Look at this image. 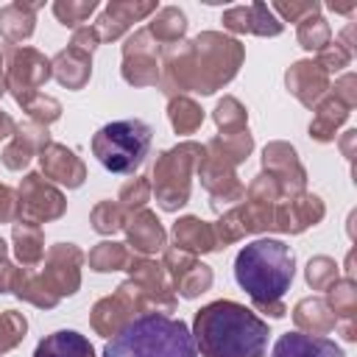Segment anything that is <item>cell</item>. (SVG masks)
I'll return each instance as SVG.
<instances>
[{
    "mask_svg": "<svg viewBox=\"0 0 357 357\" xmlns=\"http://www.w3.org/2000/svg\"><path fill=\"white\" fill-rule=\"evenodd\" d=\"M268 324L245 304L220 298L195 312L192 340L201 357H265Z\"/></svg>",
    "mask_w": 357,
    "mask_h": 357,
    "instance_id": "obj_1",
    "label": "cell"
},
{
    "mask_svg": "<svg viewBox=\"0 0 357 357\" xmlns=\"http://www.w3.org/2000/svg\"><path fill=\"white\" fill-rule=\"evenodd\" d=\"M293 273H296V257L290 245H284L282 240H271V237L243 245L234 259L237 284L251 296L257 310L273 318H282L287 312L282 304V296L290 287Z\"/></svg>",
    "mask_w": 357,
    "mask_h": 357,
    "instance_id": "obj_2",
    "label": "cell"
},
{
    "mask_svg": "<svg viewBox=\"0 0 357 357\" xmlns=\"http://www.w3.org/2000/svg\"><path fill=\"white\" fill-rule=\"evenodd\" d=\"M103 357H198V349L181 318L142 312L106 340Z\"/></svg>",
    "mask_w": 357,
    "mask_h": 357,
    "instance_id": "obj_3",
    "label": "cell"
},
{
    "mask_svg": "<svg viewBox=\"0 0 357 357\" xmlns=\"http://www.w3.org/2000/svg\"><path fill=\"white\" fill-rule=\"evenodd\" d=\"M192 89L212 95L229 84L243 64V45L218 31H204L192 42Z\"/></svg>",
    "mask_w": 357,
    "mask_h": 357,
    "instance_id": "obj_4",
    "label": "cell"
},
{
    "mask_svg": "<svg viewBox=\"0 0 357 357\" xmlns=\"http://www.w3.org/2000/svg\"><path fill=\"white\" fill-rule=\"evenodd\" d=\"M151 126L139 117L103 126L92 137V153L112 173H134L151 148Z\"/></svg>",
    "mask_w": 357,
    "mask_h": 357,
    "instance_id": "obj_5",
    "label": "cell"
},
{
    "mask_svg": "<svg viewBox=\"0 0 357 357\" xmlns=\"http://www.w3.org/2000/svg\"><path fill=\"white\" fill-rule=\"evenodd\" d=\"M201 153H204V148L198 142H181L156 159L151 190L156 192V204L165 212H176L178 206L187 204L190 184H192L190 178H192V170H195Z\"/></svg>",
    "mask_w": 357,
    "mask_h": 357,
    "instance_id": "obj_6",
    "label": "cell"
},
{
    "mask_svg": "<svg viewBox=\"0 0 357 357\" xmlns=\"http://www.w3.org/2000/svg\"><path fill=\"white\" fill-rule=\"evenodd\" d=\"M148 312V301L142 296V290L128 279L123 282L112 296L100 298L95 307H92V326L98 335L103 337H112L117 335L131 318Z\"/></svg>",
    "mask_w": 357,
    "mask_h": 357,
    "instance_id": "obj_7",
    "label": "cell"
},
{
    "mask_svg": "<svg viewBox=\"0 0 357 357\" xmlns=\"http://www.w3.org/2000/svg\"><path fill=\"white\" fill-rule=\"evenodd\" d=\"M53 75L50 61L33 47H11L8 50V70H6V89H11L14 100L25 106L39 86Z\"/></svg>",
    "mask_w": 357,
    "mask_h": 357,
    "instance_id": "obj_8",
    "label": "cell"
},
{
    "mask_svg": "<svg viewBox=\"0 0 357 357\" xmlns=\"http://www.w3.org/2000/svg\"><path fill=\"white\" fill-rule=\"evenodd\" d=\"M17 195H20L22 218L33 220V223H47V220L61 218L64 206H67L61 190H56L47 178H42V173H28L22 178Z\"/></svg>",
    "mask_w": 357,
    "mask_h": 357,
    "instance_id": "obj_9",
    "label": "cell"
},
{
    "mask_svg": "<svg viewBox=\"0 0 357 357\" xmlns=\"http://www.w3.org/2000/svg\"><path fill=\"white\" fill-rule=\"evenodd\" d=\"M162 268L170 279V287L181 298H195L212 287V268L198 262L192 254H187L181 248H167Z\"/></svg>",
    "mask_w": 357,
    "mask_h": 357,
    "instance_id": "obj_10",
    "label": "cell"
},
{
    "mask_svg": "<svg viewBox=\"0 0 357 357\" xmlns=\"http://www.w3.org/2000/svg\"><path fill=\"white\" fill-rule=\"evenodd\" d=\"M159 45L148 33V28L128 36L123 45V78L131 86H153L159 81V61H156Z\"/></svg>",
    "mask_w": 357,
    "mask_h": 357,
    "instance_id": "obj_11",
    "label": "cell"
},
{
    "mask_svg": "<svg viewBox=\"0 0 357 357\" xmlns=\"http://www.w3.org/2000/svg\"><path fill=\"white\" fill-rule=\"evenodd\" d=\"M126 271L131 273V282L142 290L145 301H148V312H173L176 307V296L170 287V279L165 273L162 265H156L148 257H137L131 254Z\"/></svg>",
    "mask_w": 357,
    "mask_h": 357,
    "instance_id": "obj_12",
    "label": "cell"
},
{
    "mask_svg": "<svg viewBox=\"0 0 357 357\" xmlns=\"http://www.w3.org/2000/svg\"><path fill=\"white\" fill-rule=\"evenodd\" d=\"M262 167L265 173L276 181L279 192H282V201L284 198H296L304 192V184H307V173L298 162V153L293 145L287 142H271L265 145L262 151Z\"/></svg>",
    "mask_w": 357,
    "mask_h": 357,
    "instance_id": "obj_13",
    "label": "cell"
},
{
    "mask_svg": "<svg viewBox=\"0 0 357 357\" xmlns=\"http://www.w3.org/2000/svg\"><path fill=\"white\" fill-rule=\"evenodd\" d=\"M81 265H84V251L73 243H56L45 254V268L42 279L50 284V290L61 296H73L81 284Z\"/></svg>",
    "mask_w": 357,
    "mask_h": 357,
    "instance_id": "obj_14",
    "label": "cell"
},
{
    "mask_svg": "<svg viewBox=\"0 0 357 357\" xmlns=\"http://www.w3.org/2000/svg\"><path fill=\"white\" fill-rule=\"evenodd\" d=\"M324 201L318 195L301 192L296 198H284L273 206V229L284 234H301L304 229L315 226L324 218Z\"/></svg>",
    "mask_w": 357,
    "mask_h": 357,
    "instance_id": "obj_15",
    "label": "cell"
},
{
    "mask_svg": "<svg viewBox=\"0 0 357 357\" xmlns=\"http://www.w3.org/2000/svg\"><path fill=\"white\" fill-rule=\"evenodd\" d=\"M284 84H287L290 95H296L298 103H304L307 109H315L318 100H324V95L329 92V75L310 59L296 61L284 73Z\"/></svg>",
    "mask_w": 357,
    "mask_h": 357,
    "instance_id": "obj_16",
    "label": "cell"
},
{
    "mask_svg": "<svg viewBox=\"0 0 357 357\" xmlns=\"http://www.w3.org/2000/svg\"><path fill=\"white\" fill-rule=\"evenodd\" d=\"M223 25L234 33H257V36H279L284 31V25L273 17V11L265 3L231 6L223 14Z\"/></svg>",
    "mask_w": 357,
    "mask_h": 357,
    "instance_id": "obj_17",
    "label": "cell"
},
{
    "mask_svg": "<svg viewBox=\"0 0 357 357\" xmlns=\"http://www.w3.org/2000/svg\"><path fill=\"white\" fill-rule=\"evenodd\" d=\"M39 165H42L45 178H50V181H56V184H64V187H70V190L81 187L84 178H86L84 162H81L70 148H64V145H59V142H50V145L39 153Z\"/></svg>",
    "mask_w": 357,
    "mask_h": 357,
    "instance_id": "obj_18",
    "label": "cell"
},
{
    "mask_svg": "<svg viewBox=\"0 0 357 357\" xmlns=\"http://www.w3.org/2000/svg\"><path fill=\"white\" fill-rule=\"evenodd\" d=\"M50 145V137H47V128L39 126V123H22L14 128L11 134V142L6 145L3 151V162L8 170H22L36 153H42L45 148Z\"/></svg>",
    "mask_w": 357,
    "mask_h": 357,
    "instance_id": "obj_19",
    "label": "cell"
},
{
    "mask_svg": "<svg viewBox=\"0 0 357 357\" xmlns=\"http://www.w3.org/2000/svg\"><path fill=\"white\" fill-rule=\"evenodd\" d=\"M153 11H156V3H109L92 28L98 31L100 42H112V39H120L134 22H139Z\"/></svg>",
    "mask_w": 357,
    "mask_h": 357,
    "instance_id": "obj_20",
    "label": "cell"
},
{
    "mask_svg": "<svg viewBox=\"0 0 357 357\" xmlns=\"http://www.w3.org/2000/svg\"><path fill=\"white\" fill-rule=\"evenodd\" d=\"M126 234H128V245L139 254V257H148V254H156V251H165V229L159 223V218L151 212V209H139L134 215H128L126 220Z\"/></svg>",
    "mask_w": 357,
    "mask_h": 357,
    "instance_id": "obj_21",
    "label": "cell"
},
{
    "mask_svg": "<svg viewBox=\"0 0 357 357\" xmlns=\"http://www.w3.org/2000/svg\"><path fill=\"white\" fill-rule=\"evenodd\" d=\"M271 357H346L343 349L321 335H304V332H287L276 340Z\"/></svg>",
    "mask_w": 357,
    "mask_h": 357,
    "instance_id": "obj_22",
    "label": "cell"
},
{
    "mask_svg": "<svg viewBox=\"0 0 357 357\" xmlns=\"http://www.w3.org/2000/svg\"><path fill=\"white\" fill-rule=\"evenodd\" d=\"M326 304L337 321L340 335L351 343L357 337L354 332V315H357V290H354V279H337L329 290H326Z\"/></svg>",
    "mask_w": 357,
    "mask_h": 357,
    "instance_id": "obj_23",
    "label": "cell"
},
{
    "mask_svg": "<svg viewBox=\"0 0 357 357\" xmlns=\"http://www.w3.org/2000/svg\"><path fill=\"white\" fill-rule=\"evenodd\" d=\"M173 240H176V248L187 251V254H209V251H218V240H215V229L212 223L201 220V218H181L176 220L173 226Z\"/></svg>",
    "mask_w": 357,
    "mask_h": 357,
    "instance_id": "obj_24",
    "label": "cell"
},
{
    "mask_svg": "<svg viewBox=\"0 0 357 357\" xmlns=\"http://www.w3.org/2000/svg\"><path fill=\"white\" fill-rule=\"evenodd\" d=\"M50 67H53V75H56V81H59L61 86H67V89H81V86L89 81V75H92V56L70 45L67 50H61V53L50 61Z\"/></svg>",
    "mask_w": 357,
    "mask_h": 357,
    "instance_id": "obj_25",
    "label": "cell"
},
{
    "mask_svg": "<svg viewBox=\"0 0 357 357\" xmlns=\"http://www.w3.org/2000/svg\"><path fill=\"white\" fill-rule=\"evenodd\" d=\"M293 321H296V332H304V335H326L337 326L326 298H318V296H310V298H301L296 307H293Z\"/></svg>",
    "mask_w": 357,
    "mask_h": 357,
    "instance_id": "obj_26",
    "label": "cell"
},
{
    "mask_svg": "<svg viewBox=\"0 0 357 357\" xmlns=\"http://www.w3.org/2000/svg\"><path fill=\"white\" fill-rule=\"evenodd\" d=\"M42 8V3H11L6 8H0V36L17 47V42L28 39L33 33V22H36V11Z\"/></svg>",
    "mask_w": 357,
    "mask_h": 357,
    "instance_id": "obj_27",
    "label": "cell"
},
{
    "mask_svg": "<svg viewBox=\"0 0 357 357\" xmlns=\"http://www.w3.org/2000/svg\"><path fill=\"white\" fill-rule=\"evenodd\" d=\"M33 357H95V349L84 335L73 329H59L36 343Z\"/></svg>",
    "mask_w": 357,
    "mask_h": 357,
    "instance_id": "obj_28",
    "label": "cell"
},
{
    "mask_svg": "<svg viewBox=\"0 0 357 357\" xmlns=\"http://www.w3.org/2000/svg\"><path fill=\"white\" fill-rule=\"evenodd\" d=\"M11 240H14V254L22 262V268H33L45 259V234L39 223L20 218L11 229Z\"/></svg>",
    "mask_w": 357,
    "mask_h": 357,
    "instance_id": "obj_29",
    "label": "cell"
},
{
    "mask_svg": "<svg viewBox=\"0 0 357 357\" xmlns=\"http://www.w3.org/2000/svg\"><path fill=\"white\" fill-rule=\"evenodd\" d=\"M349 112H351V109H346L337 98L326 95V98L318 100V106H315V117H312V123H310V137H315L318 142H332V139H335V131L346 123Z\"/></svg>",
    "mask_w": 357,
    "mask_h": 357,
    "instance_id": "obj_30",
    "label": "cell"
},
{
    "mask_svg": "<svg viewBox=\"0 0 357 357\" xmlns=\"http://www.w3.org/2000/svg\"><path fill=\"white\" fill-rule=\"evenodd\" d=\"M251 148H254V137L248 134V128H243V131H234V134H218L212 142H206L204 151L209 156H215V159L237 167L251 153Z\"/></svg>",
    "mask_w": 357,
    "mask_h": 357,
    "instance_id": "obj_31",
    "label": "cell"
},
{
    "mask_svg": "<svg viewBox=\"0 0 357 357\" xmlns=\"http://www.w3.org/2000/svg\"><path fill=\"white\" fill-rule=\"evenodd\" d=\"M187 31V17L176 6H165L156 11V17L148 25V33L156 39V45H176Z\"/></svg>",
    "mask_w": 357,
    "mask_h": 357,
    "instance_id": "obj_32",
    "label": "cell"
},
{
    "mask_svg": "<svg viewBox=\"0 0 357 357\" xmlns=\"http://www.w3.org/2000/svg\"><path fill=\"white\" fill-rule=\"evenodd\" d=\"M167 117H170V126H173L176 134H195V131L201 128V123H204L201 106H198L192 98H187V95L170 98V103H167Z\"/></svg>",
    "mask_w": 357,
    "mask_h": 357,
    "instance_id": "obj_33",
    "label": "cell"
},
{
    "mask_svg": "<svg viewBox=\"0 0 357 357\" xmlns=\"http://www.w3.org/2000/svg\"><path fill=\"white\" fill-rule=\"evenodd\" d=\"M128 259H131V251H128L123 243H112V240L98 243V245L89 251V257H86L89 268H92V271H98V273H109V271H126Z\"/></svg>",
    "mask_w": 357,
    "mask_h": 357,
    "instance_id": "obj_34",
    "label": "cell"
},
{
    "mask_svg": "<svg viewBox=\"0 0 357 357\" xmlns=\"http://www.w3.org/2000/svg\"><path fill=\"white\" fill-rule=\"evenodd\" d=\"M296 36H298V45L304 50H315L318 53L332 42V28L321 14H315V17H307V20L298 22Z\"/></svg>",
    "mask_w": 357,
    "mask_h": 357,
    "instance_id": "obj_35",
    "label": "cell"
},
{
    "mask_svg": "<svg viewBox=\"0 0 357 357\" xmlns=\"http://www.w3.org/2000/svg\"><path fill=\"white\" fill-rule=\"evenodd\" d=\"M126 220H128V212L114 201H100L89 215V223L98 234H114L126 226Z\"/></svg>",
    "mask_w": 357,
    "mask_h": 357,
    "instance_id": "obj_36",
    "label": "cell"
},
{
    "mask_svg": "<svg viewBox=\"0 0 357 357\" xmlns=\"http://www.w3.org/2000/svg\"><path fill=\"white\" fill-rule=\"evenodd\" d=\"M245 120H248L245 106H243L237 98H231V95H226V98L215 106V123H218L220 134L243 131V128H245Z\"/></svg>",
    "mask_w": 357,
    "mask_h": 357,
    "instance_id": "obj_37",
    "label": "cell"
},
{
    "mask_svg": "<svg viewBox=\"0 0 357 357\" xmlns=\"http://www.w3.org/2000/svg\"><path fill=\"white\" fill-rule=\"evenodd\" d=\"M25 329H28V321L22 312H17V310L0 312V354L14 349L25 337Z\"/></svg>",
    "mask_w": 357,
    "mask_h": 357,
    "instance_id": "obj_38",
    "label": "cell"
},
{
    "mask_svg": "<svg viewBox=\"0 0 357 357\" xmlns=\"http://www.w3.org/2000/svg\"><path fill=\"white\" fill-rule=\"evenodd\" d=\"M98 8L95 0H59L53 3V14L59 17L61 25H70V28H81V22Z\"/></svg>",
    "mask_w": 357,
    "mask_h": 357,
    "instance_id": "obj_39",
    "label": "cell"
},
{
    "mask_svg": "<svg viewBox=\"0 0 357 357\" xmlns=\"http://www.w3.org/2000/svg\"><path fill=\"white\" fill-rule=\"evenodd\" d=\"M307 282L312 290H329L337 282V265L329 257H312L307 262Z\"/></svg>",
    "mask_w": 357,
    "mask_h": 357,
    "instance_id": "obj_40",
    "label": "cell"
},
{
    "mask_svg": "<svg viewBox=\"0 0 357 357\" xmlns=\"http://www.w3.org/2000/svg\"><path fill=\"white\" fill-rule=\"evenodd\" d=\"M25 112H28V117H31V123H39V126H50L53 120H59V114H61V103L56 100V98H50V95H33L25 106H22Z\"/></svg>",
    "mask_w": 357,
    "mask_h": 357,
    "instance_id": "obj_41",
    "label": "cell"
},
{
    "mask_svg": "<svg viewBox=\"0 0 357 357\" xmlns=\"http://www.w3.org/2000/svg\"><path fill=\"white\" fill-rule=\"evenodd\" d=\"M148 198H151V181L142 178V176H139V178H131V181L123 184V190H120V206H123L128 215L145 209Z\"/></svg>",
    "mask_w": 357,
    "mask_h": 357,
    "instance_id": "obj_42",
    "label": "cell"
},
{
    "mask_svg": "<svg viewBox=\"0 0 357 357\" xmlns=\"http://www.w3.org/2000/svg\"><path fill=\"white\" fill-rule=\"evenodd\" d=\"M315 64L329 75V73H337V70H343V67H349L351 64V53L340 45V42H329L324 50H318V59H315Z\"/></svg>",
    "mask_w": 357,
    "mask_h": 357,
    "instance_id": "obj_43",
    "label": "cell"
},
{
    "mask_svg": "<svg viewBox=\"0 0 357 357\" xmlns=\"http://www.w3.org/2000/svg\"><path fill=\"white\" fill-rule=\"evenodd\" d=\"M271 11H279L287 22H301L307 17H315L321 11V3H315V0H307V3H273Z\"/></svg>",
    "mask_w": 357,
    "mask_h": 357,
    "instance_id": "obj_44",
    "label": "cell"
},
{
    "mask_svg": "<svg viewBox=\"0 0 357 357\" xmlns=\"http://www.w3.org/2000/svg\"><path fill=\"white\" fill-rule=\"evenodd\" d=\"M357 78H354V73H346V75H340L337 81H335V86H329V95L332 98H337L346 109H354V103H357Z\"/></svg>",
    "mask_w": 357,
    "mask_h": 357,
    "instance_id": "obj_45",
    "label": "cell"
},
{
    "mask_svg": "<svg viewBox=\"0 0 357 357\" xmlns=\"http://www.w3.org/2000/svg\"><path fill=\"white\" fill-rule=\"evenodd\" d=\"M22 218V209H20V195L0 184V223H17Z\"/></svg>",
    "mask_w": 357,
    "mask_h": 357,
    "instance_id": "obj_46",
    "label": "cell"
},
{
    "mask_svg": "<svg viewBox=\"0 0 357 357\" xmlns=\"http://www.w3.org/2000/svg\"><path fill=\"white\" fill-rule=\"evenodd\" d=\"M98 42H100V36H98V31H95L92 25H81V28H75V33H73V42H70V45L92 56V50L98 47Z\"/></svg>",
    "mask_w": 357,
    "mask_h": 357,
    "instance_id": "obj_47",
    "label": "cell"
},
{
    "mask_svg": "<svg viewBox=\"0 0 357 357\" xmlns=\"http://www.w3.org/2000/svg\"><path fill=\"white\" fill-rule=\"evenodd\" d=\"M354 139H357V131H346L343 139H340V151H343V156H346L349 162L354 159Z\"/></svg>",
    "mask_w": 357,
    "mask_h": 357,
    "instance_id": "obj_48",
    "label": "cell"
},
{
    "mask_svg": "<svg viewBox=\"0 0 357 357\" xmlns=\"http://www.w3.org/2000/svg\"><path fill=\"white\" fill-rule=\"evenodd\" d=\"M14 128H17V123L6 114V112H0V139H6V137H11L14 134Z\"/></svg>",
    "mask_w": 357,
    "mask_h": 357,
    "instance_id": "obj_49",
    "label": "cell"
},
{
    "mask_svg": "<svg viewBox=\"0 0 357 357\" xmlns=\"http://www.w3.org/2000/svg\"><path fill=\"white\" fill-rule=\"evenodd\" d=\"M329 8L337 11V14H351V11L357 8V3H354V0H351V3H329Z\"/></svg>",
    "mask_w": 357,
    "mask_h": 357,
    "instance_id": "obj_50",
    "label": "cell"
},
{
    "mask_svg": "<svg viewBox=\"0 0 357 357\" xmlns=\"http://www.w3.org/2000/svg\"><path fill=\"white\" fill-rule=\"evenodd\" d=\"M6 92V73H3V59H0V95Z\"/></svg>",
    "mask_w": 357,
    "mask_h": 357,
    "instance_id": "obj_51",
    "label": "cell"
},
{
    "mask_svg": "<svg viewBox=\"0 0 357 357\" xmlns=\"http://www.w3.org/2000/svg\"><path fill=\"white\" fill-rule=\"evenodd\" d=\"M3 259H6V240L0 237V262H3Z\"/></svg>",
    "mask_w": 357,
    "mask_h": 357,
    "instance_id": "obj_52",
    "label": "cell"
}]
</instances>
